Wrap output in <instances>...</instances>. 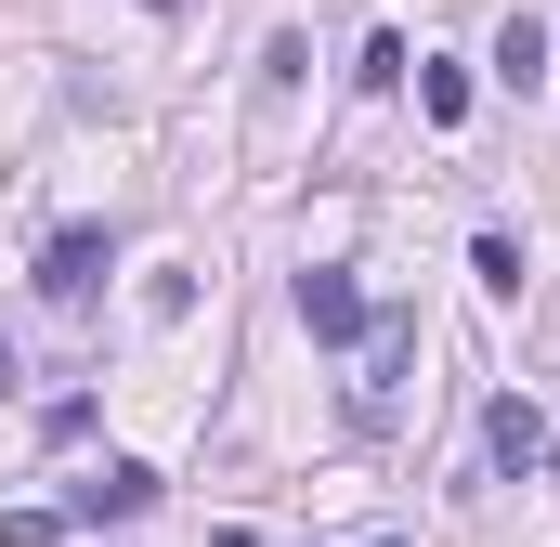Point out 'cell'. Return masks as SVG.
<instances>
[{"label":"cell","instance_id":"5bb4252c","mask_svg":"<svg viewBox=\"0 0 560 547\" xmlns=\"http://www.w3.org/2000/svg\"><path fill=\"white\" fill-rule=\"evenodd\" d=\"M365 547H405V535H365Z\"/></svg>","mask_w":560,"mask_h":547},{"label":"cell","instance_id":"8992f818","mask_svg":"<svg viewBox=\"0 0 560 547\" xmlns=\"http://www.w3.org/2000/svg\"><path fill=\"white\" fill-rule=\"evenodd\" d=\"M495 79H509V92H535V79H548V26H535V13H509V26H495Z\"/></svg>","mask_w":560,"mask_h":547},{"label":"cell","instance_id":"30bf717a","mask_svg":"<svg viewBox=\"0 0 560 547\" xmlns=\"http://www.w3.org/2000/svg\"><path fill=\"white\" fill-rule=\"evenodd\" d=\"M143 326H196V274H143Z\"/></svg>","mask_w":560,"mask_h":547},{"label":"cell","instance_id":"6da1fadb","mask_svg":"<svg viewBox=\"0 0 560 547\" xmlns=\"http://www.w3.org/2000/svg\"><path fill=\"white\" fill-rule=\"evenodd\" d=\"M365 365H352V430H392L405 405V365H418V313H365V339H352Z\"/></svg>","mask_w":560,"mask_h":547},{"label":"cell","instance_id":"7c38bea8","mask_svg":"<svg viewBox=\"0 0 560 547\" xmlns=\"http://www.w3.org/2000/svg\"><path fill=\"white\" fill-rule=\"evenodd\" d=\"M0 547H66V509H13V522H0Z\"/></svg>","mask_w":560,"mask_h":547},{"label":"cell","instance_id":"277c9868","mask_svg":"<svg viewBox=\"0 0 560 547\" xmlns=\"http://www.w3.org/2000/svg\"><path fill=\"white\" fill-rule=\"evenodd\" d=\"M156 509V469L143 456H105L92 482H66V522H143Z\"/></svg>","mask_w":560,"mask_h":547},{"label":"cell","instance_id":"ba28073f","mask_svg":"<svg viewBox=\"0 0 560 547\" xmlns=\"http://www.w3.org/2000/svg\"><path fill=\"white\" fill-rule=\"evenodd\" d=\"M300 79H313V39H300V26H275V39H261V92H275V105H287Z\"/></svg>","mask_w":560,"mask_h":547},{"label":"cell","instance_id":"52a82bcc","mask_svg":"<svg viewBox=\"0 0 560 547\" xmlns=\"http://www.w3.org/2000/svg\"><path fill=\"white\" fill-rule=\"evenodd\" d=\"M418 118L430 131H469V66H418Z\"/></svg>","mask_w":560,"mask_h":547},{"label":"cell","instance_id":"5b68a950","mask_svg":"<svg viewBox=\"0 0 560 547\" xmlns=\"http://www.w3.org/2000/svg\"><path fill=\"white\" fill-rule=\"evenodd\" d=\"M482 456H495V469H535V456H548V417L522 405V392H509V405H482Z\"/></svg>","mask_w":560,"mask_h":547},{"label":"cell","instance_id":"9c48e42d","mask_svg":"<svg viewBox=\"0 0 560 547\" xmlns=\"http://www.w3.org/2000/svg\"><path fill=\"white\" fill-rule=\"evenodd\" d=\"M469 274H482V300H522V248L509 235H469Z\"/></svg>","mask_w":560,"mask_h":547},{"label":"cell","instance_id":"9a60e30c","mask_svg":"<svg viewBox=\"0 0 560 547\" xmlns=\"http://www.w3.org/2000/svg\"><path fill=\"white\" fill-rule=\"evenodd\" d=\"M156 13H183V0H156Z\"/></svg>","mask_w":560,"mask_h":547},{"label":"cell","instance_id":"7a4b0ae2","mask_svg":"<svg viewBox=\"0 0 560 547\" xmlns=\"http://www.w3.org/2000/svg\"><path fill=\"white\" fill-rule=\"evenodd\" d=\"M105 274H118V222H66V235L39 248V300H52V313H92Z\"/></svg>","mask_w":560,"mask_h":547},{"label":"cell","instance_id":"8fae6325","mask_svg":"<svg viewBox=\"0 0 560 547\" xmlns=\"http://www.w3.org/2000/svg\"><path fill=\"white\" fill-rule=\"evenodd\" d=\"M392 79H405V39H392V26H378V39H365V53H352V92H392Z\"/></svg>","mask_w":560,"mask_h":547},{"label":"cell","instance_id":"4fadbf2b","mask_svg":"<svg viewBox=\"0 0 560 547\" xmlns=\"http://www.w3.org/2000/svg\"><path fill=\"white\" fill-rule=\"evenodd\" d=\"M13 379H26V365H13V339H0V392H13Z\"/></svg>","mask_w":560,"mask_h":547},{"label":"cell","instance_id":"3957f363","mask_svg":"<svg viewBox=\"0 0 560 547\" xmlns=\"http://www.w3.org/2000/svg\"><path fill=\"white\" fill-rule=\"evenodd\" d=\"M287 300H300V326H313L326 352H352V339H365V287H352L339 261H313L300 287H287Z\"/></svg>","mask_w":560,"mask_h":547}]
</instances>
